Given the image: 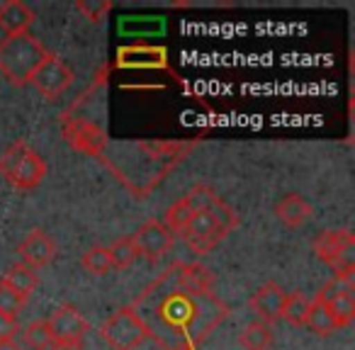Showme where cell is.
Returning <instances> with one entry per match:
<instances>
[{
    "label": "cell",
    "mask_w": 355,
    "mask_h": 350,
    "mask_svg": "<svg viewBox=\"0 0 355 350\" xmlns=\"http://www.w3.org/2000/svg\"><path fill=\"white\" fill-rule=\"evenodd\" d=\"M214 275L198 263H175L134 299L132 309L151 340L173 348H195L224 319L229 306L212 292Z\"/></svg>",
    "instance_id": "1"
},
{
    "label": "cell",
    "mask_w": 355,
    "mask_h": 350,
    "mask_svg": "<svg viewBox=\"0 0 355 350\" xmlns=\"http://www.w3.org/2000/svg\"><path fill=\"white\" fill-rule=\"evenodd\" d=\"M195 143L175 141H134L112 143L114 153H100V161L114 178L132 190L134 198H148L153 188L183 161Z\"/></svg>",
    "instance_id": "2"
},
{
    "label": "cell",
    "mask_w": 355,
    "mask_h": 350,
    "mask_svg": "<svg viewBox=\"0 0 355 350\" xmlns=\"http://www.w3.org/2000/svg\"><path fill=\"white\" fill-rule=\"evenodd\" d=\"M236 227H239V214L234 212L227 202H222L219 207H214L212 212H193L190 222L185 224V229L180 231V238L188 243L193 253L207 256V253L214 251Z\"/></svg>",
    "instance_id": "3"
},
{
    "label": "cell",
    "mask_w": 355,
    "mask_h": 350,
    "mask_svg": "<svg viewBox=\"0 0 355 350\" xmlns=\"http://www.w3.org/2000/svg\"><path fill=\"white\" fill-rule=\"evenodd\" d=\"M49 59V51L35 37H6L0 42V73L6 76L8 83L25 85L30 83L32 73Z\"/></svg>",
    "instance_id": "4"
},
{
    "label": "cell",
    "mask_w": 355,
    "mask_h": 350,
    "mask_svg": "<svg viewBox=\"0 0 355 350\" xmlns=\"http://www.w3.org/2000/svg\"><path fill=\"white\" fill-rule=\"evenodd\" d=\"M0 175L17 190H32L44 180L46 163L27 141H15L0 156Z\"/></svg>",
    "instance_id": "5"
},
{
    "label": "cell",
    "mask_w": 355,
    "mask_h": 350,
    "mask_svg": "<svg viewBox=\"0 0 355 350\" xmlns=\"http://www.w3.org/2000/svg\"><path fill=\"white\" fill-rule=\"evenodd\" d=\"M311 251L334 270V275H355V236L348 229H326L311 241Z\"/></svg>",
    "instance_id": "6"
},
{
    "label": "cell",
    "mask_w": 355,
    "mask_h": 350,
    "mask_svg": "<svg viewBox=\"0 0 355 350\" xmlns=\"http://www.w3.org/2000/svg\"><path fill=\"white\" fill-rule=\"evenodd\" d=\"M98 333L112 350H137L144 340H151V333L144 326V321L134 314L132 306H122L119 311H114L100 326Z\"/></svg>",
    "instance_id": "7"
},
{
    "label": "cell",
    "mask_w": 355,
    "mask_h": 350,
    "mask_svg": "<svg viewBox=\"0 0 355 350\" xmlns=\"http://www.w3.org/2000/svg\"><path fill=\"white\" fill-rule=\"evenodd\" d=\"M73 80H76L73 71H71L59 56L49 54V59L32 73L30 83L35 85L37 93L44 95L46 100H59L61 95L73 85Z\"/></svg>",
    "instance_id": "8"
},
{
    "label": "cell",
    "mask_w": 355,
    "mask_h": 350,
    "mask_svg": "<svg viewBox=\"0 0 355 350\" xmlns=\"http://www.w3.org/2000/svg\"><path fill=\"white\" fill-rule=\"evenodd\" d=\"M64 139L80 153H88V156L100 158V153L107 146V134L100 124L90 122L83 117H66L64 122Z\"/></svg>",
    "instance_id": "9"
},
{
    "label": "cell",
    "mask_w": 355,
    "mask_h": 350,
    "mask_svg": "<svg viewBox=\"0 0 355 350\" xmlns=\"http://www.w3.org/2000/svg\"><path fill=\"white\" fill-rule=\"evenodd\" d=\"M134 246H137L139 256H144L146 261L156 263L171 251L173 241H175V234L161 222V219H148L141 227L137 229V234H132Z\"/></svg>",
    "instance_id": "10"
},
{
    "label": "cell",
    "mask_w": 355,
    "mask_h": 350,
    "mask_svg": "<svg viewBox=\"0 0 355 350\" xmlns=\"http://www.w3.org/2000/svg\"><path fill=\"white\" fill-rule=\"evenodd\" d=\"M46 326H49L51 340H83L90 329L85 316L71 304L59 306V309L46 319Z\"/></svg>",
    "instance_id": "11"
},
{
    "label": "cell",
    "mask_w": 355,
    "mask_h": 350,
    "mask_svg": "<svg viewBox=\"0 0 355 350\" xmlns=\"http://www.w3.org/2000/svg\"><path fill=\"white\" fill-rule=\"evenodd\" d=\"M285 297H287V292L282 290L277 282H266V285H261L253 292V297L248 299V309H251L263 324L270 326V324H275V321H280Z\"/></svg>",
    "instance_id": "12"
},
{
    "label": "cell",
    "mask_w": 355,
    "mask_h": 350,
    "mask_svg": "<svg viewBox=\"0 0 355 350\" xmlns=\"http://www.w3.org/2000/svg\"><path fill=\"white\" fill-rule=\"evenodd\" d=\"M17 253H20V258H22L25 265H30L32 270H37V268H44L54 261L56 243L46 231H42V229H32V231L25 236V241L17 246Z\"/></svg>",
    "instance_id": "13"
},
{
    "label": "cell",
    "mask_w": 355,
    "mask_h": 350,
    "mask_svg": "<svg viewBox=\"0 0 355 350\" xmlns=\"http://www.w3.org/2000/svg\"><path fill=\"white\" fill-rule=\"evenodd\" d=\"M35 25V12L20 0H8L0 6V32L6 37H22Z\"/></svg>",
    "instance_id": "14"
},
{
    "label": "cell",
    "mask_w": 355,
    "mask_h": 350,
    "mask_svg": "<svg viewBox=\"0 0 355 350\" xmlns=\"http://www.w3.org/2000/svg\"><path fill=\"white\" fill-rule=\"evenodd\" d=\"M275 217L280 219L285 227L300 229L311 219V204L306 202L302 195L290 193V195H285V198L275 202Z\"/></svg>",
    "instance_id": "15"
},
{
    "label": "cell",
    "mask_w": 355,
    "mask_h": 350,
    "mask_svg": "<svg viewBox=\"0 0 355 350\" xmlns=\"http://www.w3.org/2000/svg\"><path fill=\"white\" fill-rule=\"evenodd\" d=\"M0 285L10 287L12 292H17V295L27 299V297L35 292V287L40 285V277H37V272L32 270L30 265H25V263H15L6 275L0 277Z\"/></svg>",
    "instance_id": "16"
},
{
    "label": "cell",
    "mask_w": 355,
    "mask_h": 350,
    "mask_svg": "<svg viewBox=\"0 0 355 350\" xmlns=\"http://www.w3.org/2000/svg\"><path fill=\"white\" fill-rule=\"evenodd\" d=\"M304 326L314 335H319V338H326V335L336 333V326H334V319H331L329 306L319 299H309V311H306Z\"/></svg>",
    "instance_id": "17"
},
{
    "label": "cell",
    "mask_w": 355,
    "mask_h": 350,
    "mask_svg": "<svg viewBox=\"0 0 355 350\" xmlns=\"http://www.w3.org/2000/svg\"><path fill=\"white\" fill-rule=\"evenodd\" d=\"M239 345L246 350H270L272 348V329L263 321H253L239 333Z\"/></svg>",
    "instance_id": "18"
},
{
    "label": "cell",
    "mask_w": 355,
    "mask_h": 350,
    "mask_svg": "<svg viewBox=\"0 0 355 350\" xmlns=\"http://www.w3.org/2000/svg\"><path fill=\"white\" fill-rule=\"evenodd\" d=\"M185 202H188V207L193 209V212H212L224 200L219 198L214 188L200 183V185H195V188H190V193L185 195Z\"/></svg>",
    "instance_id": "19"
},
{
    "label": "cell",
    "mask_w": 355,
    "mask_h": 350,
    "mask_svg": "<svg viewBox=\"0 0 355 350\" xmlns=\"http://www.w3.org/2000/svg\"><path fill=\"white\" fill-rule=\"evenodd\" d=\"M306 311H309V297L304 292H292L285 297V304H282V314L280 319H285L290 326H304Z\"/></svg>",
    "instance_id": "20"
},
{
    "label": "cell",
    "mask_w": 355,
    "mask_h": 350,
    "mask_svg": "<svg viewBox=\"0 0 355 350\" xmlns=\"http://www.w3.org/2000/svg\"><path fill=\"white\" fill-rule=\"evenodd\" d=\"M107 253H110V263H112V268H117V270L129 268L139 258V251H137V246H134L132 236L114 238V241L107 246Z\"/></svg>",
    "instance_id": "21"
},
{
    "label": "cell",
    "mask_w": 355,
    "mask_h": 350,
    "mask_svg": "<svg viewBox=\"0 0 355 350\" xmlns=\"http://www.w3.org/2000/svg\"><path fill=\"white\" fill-rule=\"evenodd\" d=\"M353 290H355V275H348V277H338V275H334L329 282H326L324 287H321L319 292H316L314 299L324 301V304H331V301L340 299V297L353 295Z\"/></svg>",
    "instance_id": "22"
},
{
    "label": "cell",
    "mask_w": 355,
    "mask_h": 350,
    "mask_svg": "<svg viewBox=\"0 0 355 350\" xmlns=\"http://www.w3.org/2000/svg\"><path fill=\"white\" fill-rule=\"evenodd\" d=\"M80 265L95 277H103L112 270V263H110L107 246H93L80 256Z\"/></svg>",
    "instance_id": "23"
},
{
    "label": "cell",
    "mask_w": 355,
    "mask_h": 350,
    "mask_svg": "<svg viewBox=\"0 0 355 350\" xmlns=\"http://www.w3.org/2000/svg\"><path fill=\"white\" fill-rule=\"evenodd\" d=\"M190 217H193V209L188 207L185 198H180V200H175V202H173L171 207L166 209V217H163L161 222L166 224V227L171 229L173 234H180L185 229V224L190 222Z\"/></svg>",
    "instance_id": "24"
},
{
    "label": "cell",
    "mask_w": 355,
    "mask_h": 350,
    "mask_svg": "<svg viewBox=\"0 0 355 350\" xmlns=\"http://www.w3.org/2000/svg\"><path fill=\"white\" fill-rule=\"evenodd\" d=\"M326 306H329V311H331V319H334L336 331L345 329V326L353 324V319H355V299H353V295L340 297V299L331 301V304H326Z\"/></svg>",
    "instance_id": "25"
},
{
    "label": "cell",
    "mask_w": 355,
    "mask_h": 350,
    "mask_svg": "<svg viewBox=\"0 0 355 350\" xmlns=\"http://www.w3.org/2000/svg\"><path fill=\"white\" fill-rule=\"evenodd\" d=\"M25 343L30 345L32 350H49L51 348V333L49 326H46V319L32 321L25 329Z\"/></svg>",
    "instance_id": "26"
},
{
    "label": "cell",
    "mask_w": 355,
    "mask_h": 350,
    "mask_svg": "<svg viewBox=\"0 0 355 350\" xmlns=\"http://www.w3.org/2000/svg\"><path fill=\"white\" fill-rule=\"evenodd\" d=\"M27 299L20 297L17 292H12L10 287L0 285V316H8V319H17L22 309H25Z\"/></svg>",
    "instance_id": "27"
},
{
    "label": "cell",
    "mask_w": 355,
    "mask_h": 350,
    "mask_svg": "<svg viewBox=\"0 0 355 350\" xmlns=\"http://www.w3.org/2000/svg\"><path fill=\"white\" fill-rule=\"evenodd\" d=\"M76 8H78V12H83L90 22H100L112 10V3H110V0H80V3H76Z\"/></svg>",
    "instance_id": "28"
},
{
    "label": "cell",
    "mask_w": 355,
    "mask_h": 350,
    "mask_svg": "<svg viewBox=\"0 0 355 350\" xmlns=\"http://www.w3.org/2000/svg\"><path fill=\"white\" fill-rule=\"evenodd\" d=\"M17 321L8 319V316H0V343H8L17 335Z\"/></svg>",
    "instance_id": "29"
},
{
    "label": "cell",
    "mask_w": 355,
    "mask_h": 350,
    "mask_svg": "<svg viewBox=\"0 0 355 350\" xmlns=\"http://www.w3.org/2000/svg\"><path fill=\"white\" fill-rule=\"evenodd\" d=\"M49 350H83V340H51Z\"/></svg>",
    "instance_id": "30"
},
{
    "label": "cell",
    "mask_w": 355,
    "mask_h": 350,
    "mask_svg": "<svg viewBox=\"0 0 355 350\" xmlns=\"http://www.w3.org/2000/svg\"><path fill=\"white\" fill-rule=\"evenodd\" d=\"M0 350H20V345L15 340H8V343H0Z\"/></svg>",
    "instance_id": "31"
},
{
    "label": "cell",
    "mask_w": 355,
    "mask_h": 350,
    "mask_svg": "<svg viewBox=\"0 0 355 350\" xmlns=\"http://www.w3.org/2000/svg\"><path fill=\"white\" fill-rule=\"evenodd\" d=\"M173 350H195V348H188V345H183V348H173Z\"/></svg>",
    "instance_id": "32"
}]
</instances>
